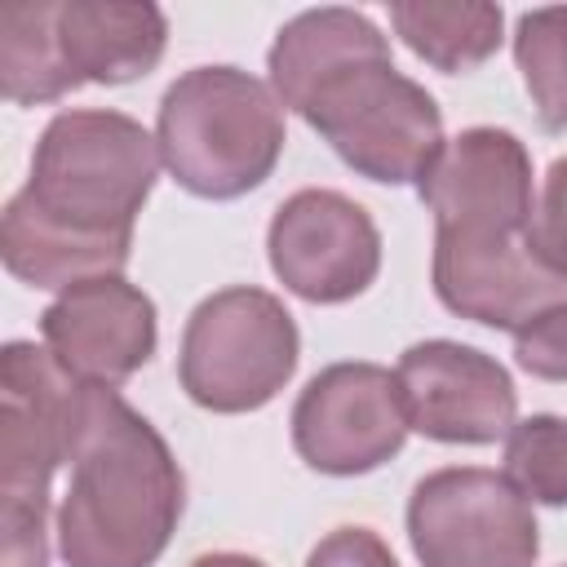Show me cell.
<instances>
[{
	"mask_svg": "<svg viewBox=\"0 0 567 567\" xmlns=\"http://www.w3.org/2000/svg\"><path fill=\"white\" fill-rule=\"evenodd\" d=\"M159 146L124 111H58L35 151L27 186L0 213V257L27 288L124 275L133 221L159 182Z\"/></svg>",
	"mask_w": 567,
	"mask_h": 567,
	"instance_id": "obj_1",
	"label": "cell"
},
{
	"mask_svg": "<svg viewBox=\"0 0 567 567\" xmlns=\"http://www.w3.org/2000/svg\"><path fill=\"white\" fill-rule=\"evenodd\" d=\"M186 478L168 439L120 399L89 385L58 505L66 567H155L182 523Z\"/></svg>",
	"mask_w": 567,
	"mask_h": 567,
	"instance_id": "obj_2",
	"label": "cell"
},
{
	"mask_svg": "<svg viewBox=\"0 0 567 567\" xmlns=\"http://www.w3.org/2000/svg\"><path fill=\"white\" fill-rule=\"evenodd\" d=\"M284 142L288 133L275 89L239 66H190L159 97V159L195 199L226 204L266 186Z\"/></svg>",
	"mask_w": 567,
	"mask_h": 567,
	"instance_id": "obj_3",
	"label": "cell"
},
{
	"mask_svg": "<svg viewBox=\"0 0 567 567\" xmlns=\"http://www.w3.org/2000/svg\"><path fill=\"white\" fill-rule=\"evenodd\" d=\"M89 385L35 341L0 350V567H49V487L71 465Z\"/></svg>",
	"mask_w": 567,
	"mask_h": 567,
	"instance_id": "obj_4",
	"label": "cell"
},
{
	"mask_svg": "<svg viewBox=\"0 0 567 567\" xmlns=\"http://www.w3.org/2000/svg\"><path fill=\"white\" fill-rule=\"evenodd\" d=\"M297 115L346 168L381 186H416L447 146L434 93L403 75L390 53L350 62L323 80Z\"/></svg>",
	"mask_w": 567,
	"mask_h": 567,
	"instance_id": "obj_5",
	"label": "cell"
},
{
	"mask_svg": "<svg viewBox=\"0 0 567 567\" xmlns=\"http://www.w3.org/2000/svg\"><path fill=\"white\" fill-rule=\"evenodd\" d=\"M301 332L292 310L252 284L204 297L177 350V381L186 399L217 416L266 408L297 372Z\"/></svg>",
	"mask_w": 567,
	"mask_h": 567,
	"instance_id": "obj_6",
	"label": "cell"
},
{
	"mask_svg": "<svg viewBox=\"0 0 567 567\" xmlns=\"http://www.w3.org/2000/svg\"><path fill=\"white\" fill-rule=\"evenodd\" d=\"M408 545L421 567H536L532 501L496 470L447 465L408 496Z\"/></svg>",
	"mask_w": 567,
	"mask_h": 567,
	"instance_id": "obj_7",
	"label": "cell"
},
{
	"mask_svg": "<svg viewBox=\"0 0 567 567\" xmlns=\"http://www.w3.org/2000/svg\"><path fill=\"white\" fill-rule=\"evenodd\" d=\"M297 456L328 478H359L394 461L408 443V416L390 368L368 359L328 363L306 381L288 416Z\"/></svg>",
	"mask_w": 567,
	"mask_h": 567,
	"instance_id": "obj_8",
	"label": "cell"
},
{
	"mask_svg": "<svg viewBox=\"0 0 567 567\" xmlns=\"http://www.w3.org/2000/svg\"><path fill=\"white\" fill-rule=\"evenodd\" d=\"M266 261L292 297L310 306H341L377 284L381 230L359 199L306 186L275 208L266 226Z\"/></svg>",
	"mask_w": 567,
	"mask_h": 567,
	"instance_id": "obj_9",
	"label": "cell"
},
{
	"mask_svg": "<svg viewBox=\"0 0 567 567\" xmlns=\"http://www.w3.org/2000/svg\"><path fill=\"white\" fill-rule=\"evenodd\" d=\"M408 430L430 443L483 447L514 430L518 390L501 359L478 346L430 337L399 354L394 368Z\"/></svg>",
	"mask_w": 567,
	"mask_h": 567,
	"instance_id": "obj_10",
	"label": "cell"
},
{
	"mask_svg": "<svg viewBox=\"0 0 567 567\" xmlns=\"http://www.w3.org/2000/svg\"><path fill=\"white\" fill-rule=\"evenodd\" d=\"M430 279L443 310L496 332L567 301V275L540 261L527 230H434Z\"/></svg>",
	"mask_w": 567,
	"mask_h": 567,
	"instance_id": "obj_11",
	"label": "cell"
},
{
	"mask_svg": "<svg viewBox=\"0 0 567 567\" xmlns=\"http://www.w3.org/2000/svg\"><path fill=\"white\" fill-rule=\"evenodd\" d=\"M40 341L58 368L84 385L120 390L155 359V301L124 275H97L58 292L40 315Z\"/></svg>",
	"mask_w": 567,
	"mask_h": 567,
	"instance_id": "obj_12",
	"label": "cell"
},
{
	"mask_svg": "<svg viewBox=\"0 0 567 567\" xmlns=\"http://www.w3.org/2000/svg\"><path fill=\"white\" fill-rule=\"evenodd\" d=\"M416 195L434 213V230H527L536 208L532 151L496 124L461 128L416 182Z\"/></svg>",
	"mask_w": 567,
	"mask_h": 567,
	"instance_id": "obj_13",
	"label": "cell"
},
{
	"mask_svg": "<svg viewBox=\"0 0 567 567\" xmlns=\"http://www.w3.org/2000/svg\"><path fill=\"white\" fill-rule=\"evenodd\" d=\"M62 58L80 84L146 80L168 49V18L151 0H58Z\"/></svg>",
	"mask_w": 567,
	"mask_h": 567,
	"instance_id": "obj_14",
	"label": "cell"
},
{
	"mask_svg": "<svg viewBox=\"0 0 567 567\" xmlns=\"http://www.w3.org/2000/svg\"><path fill=\"white\" fill-rule=\"evenodd\" d=\"M381 53H390V35L368 13L323 4V9H306V13L288 18L275 31L266 71H270V89H275L279 106L297 115L323 80H332L350 62L381 58Z\"/></svg>",
	"mask_w": 567,
	"mask_h": 567,
	"instance_id": "obj_15",
	"label": "cell"
},
{
	"mask_svg": "<svg viewBox=\"0 0 567 567\" xmlns=\"http://www.w3.org/2000/svg\"><path fill=\"white\" fill-rule=\"evenodd\" d=\"M394 35L434 71L465 75L483 66L505 40V9L492 0H394L390 4Z\"/></svg>",
	"mask_w": 567,
	"mask_h": 567,
	"instance_id": "obj_16",
	"label": "cell"
},
{
	"mask_svg": "<svg viewBox=\"0 0 567 567\" xmlns=\"http://www.w3.org/2000/svg\"><path fill=\"white\" fill-rule=\"evenodd\" d=\"M84 89L62 58L58 0H22L0 9V93L13 106H44Z\"/></svg>",
	"mask_w": 567,
	"mask_h": 567,
	"instance_id": "obj_17",
	"label": "cell"
},
{
	"mask_svg": "<svg viewBox=\"0 0 567 567\" xmlns=\"http://www.w3.org/2000/svg\"><path fill=\"white\" fill-rule=\"evenodd\" d=\"M514 66L545 133H567V4L527 9L514 22Z\"/></svg>",
	"mask_w": 567,
	"mask_h": 567,
	"instance_id": "obj_18",
	"label": "cell"
},
{
	"mask_svg": "<svg viewBox=\"0 0 567 567\" xmlns=\"http://www.w3.org/2000/svg\"><path fill=\"white\" fill-rule=\"evenodd\" d=\"M532 505H567V416L536 412L514 421L505 434V470H501Z\"/></svg>",
	"mask_w": 567,
	"mask_h": 567,
	"instance_id": "obj_19",
	"label": "cell"
},
{
	"mask_svg": "<svg viewBox=\"0 0 567 567\" xmlns=\"http://www.w3.org/2000/svg\"><path fill=\"white\" fill-rule=\"evenodd\" d=\"M514 363L536 381H567V301L532 315L514 332Z\"/></svg>",
	"mask_w": 567,
	"mask_h": 567,
	"instance_id": "obj_20",
	"label": "cell"
},
{
	"mask_svg": "<svg viewBox=\"0 0 567 567\" xmlns=\"http://www.w3.org/2000/svg\"><path fill=\"white\" fill-rule=\"evenodd\" d=\"M527 239L549 270L567 275V155H558L540 177Z\"/></svg>",
	"mask_w": 567,
	"mask_h": 567,
	"instance_id": "obj_21",
	"label": "cell"
},
{
	"mask_svg": "<svg viewBox=\"0 0 567 567\" xmlns=\"http://www.w3.org/2000/svg\"><path fill=\"white\" fill-rule=\"evenodd\" d=\"M306 567H399V558L372 527H332L310 549Z\"/></svg>",
	"mask_w": 567,
	"mask_h": 567,
	"instance_id": "obj_22",
	"label": "cell"
},
{
	"mask_svg": "<svg viewBox=\"0 0 567 567\" xmlns=\"http://www.w3.org/2000/svg\"><path fill=\"white\" fill-rule=\"evenodd\" d=\"M190 567H266L252 554H235V549H217V554H199Z\"/></svg>",
	"mask_w": 567,
	"mask_h": 567,
	"instance_id": "obj_23",
	"label": "cell"
},
{
	"mask_svg": "<svg viewBox=\"0 0 567 567\" xmlns=\"http://www.w3.org/2000/svg\"><path fill=\"white\" fill-rule=\"evenodd\" d=\"M563 567H567V563H563Z\"/></svg>",
	"mask_w": 567,
	"mask_h": 567,
	"instance_id": "obj_24",
	"label": "cell"
}]
</instances>
